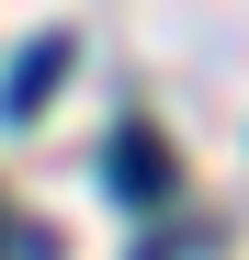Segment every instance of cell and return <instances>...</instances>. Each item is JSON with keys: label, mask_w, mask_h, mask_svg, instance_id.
Instances as JSON below:
<instances>
[{"label": "cell", "mask_w": 249, "mask_h": 260, "mask_svg": "<svg viewBox=\"0 0 249 260\" xmlns=\"http://www.w3.org/2000/svg\"><path fill=\"white\" fill-rule=\"evenodd\" d=\"M113 192H124V204H170V147H159L147 124L113 136Z\"/></svg>", "instance_id": "cell-1"}, {"label": "cell", "mask_w": 249, "mask_h": 260, "mask_svg": "<svg viewBox=\"0 0 249 260\" xmlns=\"http://www.w3.org/2000/svg\"><path fill=\"white\" fill-rule=\"evenodd\" d=\"M68 68V34H34V46L12 57V79H0V113H46V79Z\"/></svg>", "instance_id": "cell-2"}]
</instances>
